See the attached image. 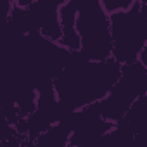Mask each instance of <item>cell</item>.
<instances>
[{
	"mask_svg": "<svg viewBox=\"0 0 147 147\" xmlns=\"http://www.w3.org/2000/svg\"><path fill=\"white\" fill-rule=\"evenodd\" d=\"M121 66L114 57L92 61L82 50L71 52L69 62L54 78L57 99L67 111H78L107 97L121 75Z\"/></svg>",
	"mask_w": 147,
	"mask_h": 147,
	"instance_id": "obj_1",
	"label": "cell"
},
{
	"mask_svg": "<svg viewBox=\"0 0 147 147\" xmlns=\"http://www.w3.org/2000/svg\"><path fill=\"white\" fill-rule=\"evenodd\" d=\"M138 61H140V62L145 66V69H147V43H145V47H144V50H142V54H140Z\"/></svg>",
	"mask_w": 147,
	"mask_h": 147,
	"instance_id": "obj_12",
	"label": "cell"
},
{
	"mask_svg": "<svg viewBox=\"0 0 147 147\" xmlns=\"http://www.w3.org/2000/svg\"><path fill=\"white\" fill-rule=\"evenodd\" d=\"M100 2H102L104 9L109 14H113V12H118V11H123V9L131 7L137 0H100Z\"/></svg>",
	"mask_w": 147,
	"mask_h": 147,
	"instance_id": "obj_10",
	"label": "cell"
},
{
	"mask_svg": "<svg viewBox=\"0 0 147 147\" xmlns=\"http://www.w3.org/2000/svg\"><path fill=\"white\" fill-rule=\"evenodd\" d=\"M66 119L71 126L69 147H97L114 126V123L104 118L99 102L67 113Z\"/></svg>",
	"mask_w": 147,
	"mask_h": 147,
	"instance_id": "obj_5",
	"label": "cell"
},
{
	"mask_svg": "<svg viewBox=\"0 0 147 147\" xmlns=\"http://www.w3.org/2000/svg\"><path fill=\"white\" fill-rule=\"evenodd\" d=\"M66 0H36L26 7L28 30L38 31L43 36L59 42L62 35L61 28V7Z\"/></svg>",
	"mask_w": 147,
	"mask_h": 147,
	"instance_id": "obj_6",
	"label": "cell"
},
{
	"mask_svg": "<svg viewBox=\"0 0 147 147\" xmlns=\"http://www.w3.org/2000/svg\"><path fill=\"white\" fill-rule=\"evenodd\" d=\"M113 57L119 64L138 61L147 43V12L137 2L123 11L111 14Z\"/></svg>",
	"mask_w": 147,
	"mask_h": 147,
	"instance_id": "obj_2",
	"label": "cell"
},
{
	"mask_svg": "<svg viewBox=\"0 0 147 147\" xmlns=\"http://www.w3.org/2000/svg\"><path fill=\"white\" fill-rule=\"evenodd\" d=\"M78 9H80V0H66L64 5L61 7V28L62 35L59 43L71 52H76L82 49L80 42V33L76 28V19H78Z\"/></svg>",
	"mask_w": 147,
	"mask_h": 147,
	"instance_id": "obj_7",
	"label": "cell"
},
{
	"mask_svg": "<svg viewBox=\"0 0 147 147\" xmlns=\"http://www.w3.org/2000/svg\"><path fill=\"white\" fill-rule=\"evenodd\" d=\"M147 92V69L140 61L121 66V75L106 99L99 102L100 111L111 123H119L131 104Z\"/></svg>",
	"mask_w": 147,
	"mask_h": 147,
	"instance_id": "obj_4",
	"label": "cell"
},
{
	"mask_svg": "<svg viewBox=\"0 0 147 147\" xmlns=\"http://www.w3.org/2000/svg\"><path fill=\"white\" fill-rule=\"evenodd\" d=\"M138 2H140V5L144 7V11L147 12V0H138Z\"/></svg>",
	"mask_w": 147,
	"mask_h": 147,
	"instance_id": "obj_13",
	"label": "cell"
},
{
	"mask_svg": "<svg viewBox=\"0 0 147 147\" xmlns=\"http://www.w3.org/2000/svg\"><path fill=\"white\" fill-rule=\"evenodd\" d=\"M76 28L82 42V54L92 61L113 57L111 14L100 0H80Z\"/></svg>",
	"mask_w": 147,
	"mask_h": 147,
	"instance_id": "obj_3",
	"label": "cell"
},
{
	"mask_svg": "<svg viewBox=\"0 0 147 147\" xmlns=\"http://www.w3.org/2000/svg\"><path fill=\"white\" fill-rule=\"evenodd\" d=\"M119 123L126 126L133 135H138L147 130V92L131 104V107Z\"/></svg>",
	"mask_w": 147,
	"mask_h": 147,
	"instance_id": "obj_9",
	"label": "cell"
},
{
	"mask_svg": "<svg viewBox=\"0 0 147 147\" xmlns=\"http://www.w3.org/2000/svg\"><path fill=\"white\" fill-rule=\"evenodd\" d=\"M69 137H71V126L66 119V116L50 126L47 131H43L36 140L35 147H69Z\"/></svg>",
	"mask_w": 147,
	"mask_h": 147,
	"instance_id": "obj_8",
	"label": "cell"
},
{
	"mask_svg": "<svg viewBox=\"0 0 147 147\" xmlns=\"http://www.w3.org/2000/svg\"><path fill=\"white\" fill-rule=\"evenodd\" d=\"M33 2H36V0H7V12L12 9L14 4H16V5H21V7H28V5L33 4Z\"/></svg>",
	"mask_w": 147,
	"mask_h": 147,
	"instance_id": "obj_11",
	"label": "cell"
}]
</instances>
